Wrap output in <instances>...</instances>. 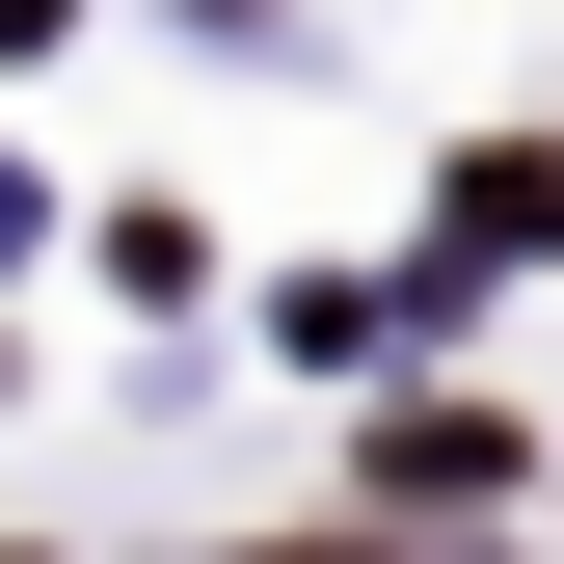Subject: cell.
Wrapping results in <instances>:
<instances>
[{"mask_svg": "<svg viewBox=\"0 0 564 564\" xmlns=\"http://www.w3.org/2000/svg\"><path fill=\"white\" fill-rule=\"evenodd\" d=\"M457 242H564V162L511 134V162H457Z\"/></svg>", "mask_w": 564, "mask_h": 564, "instance_id": "obj_2", "label": "cell"}, {"mask_svg": "<svg viewBox=\"0 0 564 564\" xmlns=\"http://www.w3.org/2000/svg\"><path fill=\"white\" fill-rule=\"evenodd\" d=\"M511 484H538V457L484 431V403H403V431H377V511H511Z\"/></svg>", "mask_w": 564, "mask_h": 564, "instance_id": "obj_1", "label": "cell"}]
</instances>
